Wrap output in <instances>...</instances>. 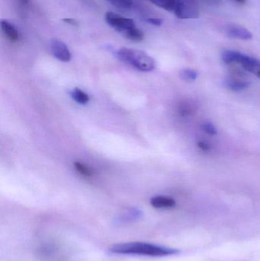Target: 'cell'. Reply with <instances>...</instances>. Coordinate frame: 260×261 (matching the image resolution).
<instances>
[{"instance_id": "obj_14", "label": "cell", "mask_w": 260, "mask_h": 261, "mask_svg": "<svg viewBox=\"0 0 260 261\" xmlns=\"http://www.w3.org/2000/svg\"><path fill=\"white\" fill-rule=\"evenodd\" d=\"M180 76L182 79L188 82H192L195 81L198 77V73L195 70L192 69H185L180 72Z\"/></svg>"}, {"instance_id": "obj_6", "label": "cell", "mask_w": 260, "mask_h": 261, "mask_svg": "<svg viewBox=\"0 0 260 261\" xmlns=\"http://www.w3.org/2000/svg\"><path fill=\"white\" fill-rule=\"evenodd\" d=\"M50 51L54 58L62 62H69L72 55L65 43L58 39H53L50 43Z\"/></svg>"}, {"instance_id": "obj_16", "label": "cell", "mask_w": 260, "mask_h": 261, "mask_svg": "<svg viewBox=\"0 0 260 261\" xmlns=\"http://www.w3.org/2000/svg\"><path fill=\"white\" fill-rule=\"evenodd\" d=\"M203 129L206 133H207L209 135H216L218 134V130L215 128V125L212 123V122H205L203 125Z\"/></svg>"}, {"instance_id": "obj_15", "label": "cell", "mask_w": 260, "mask_h": 261, "mask_svg": "<svg viewBox=\"0 0 260 261\" xmlns=\"http://www.w3.org/2000/svg\"><path fill=\"white\" fill-rule=\"evenodd\" d=\"M106 1L120 9H129L133 6L132 0H106Z\"/></svg>"}, {"instance_id": "obj_10", "label": "cell", "mask_w": 260, "mask_h": 261, "mask_svg": "<svg viewBox=\"0 0 260 261\" xmlns=\"http://www.w3.org/2000/svg\"><path fill=\"white\" fill-rule=\"evenodd\" d=\"M226 87L232 91L238 92L244 90L249 87L247 81L239 79H229L225 82Z\"/></svg>"}, {"instance_id": "obj_17", "label": "cell", "mask_w": 260, "mask_h": 261, "mask_svg": "<svg viewBox=\"0 0 260 261\" xmlns=\"http://www.w3.org/2000/svg\"><path fill=\"white\" fill-rule=\"evenodd\" d=\"M191 107L192 106L189 105L187 103H184L183 105H182L180 107V113L181 114V116H186L188 115L191 114L192 111V109Z\"/></svg>"}, {"instance_id": "obj_22", "label": "cell", "mask_w": 260, "mask_h": 261, "mask_svg": "<svg viewBox=\"0 0 260 261\" xmlns=\"http://www.w3.org/2000/svg\"><path fill=\"white\" fill-rule=\"evenodd\" d=\"M237 2H238V3H244V2L246 1V0H236Z\"/></svg>"}, {"instance_id": "obj_19", "label": "cell", "mask_w": 260, "mask_h": 261, "mask_svg": "<svg viewBox=\"0 0 260 261\" xmlns=\"http://www.w3.org/2000/svg\"><path fill=\"white\" fill-rule=\"evenodd\" d=\"M197 146H198L201 150H204V151H209V150H211L210 144L206 142V141H198V142H197Z\"/></svg>"}, {"instance_id": "obj_8", "label": "cell", "mask_w": 260, "mask_h": 261, "mask_svg": "<svg viewBox=\"0 0 260 261\" xmlns=\"http://www.w3.org/2000/svg\"><path fill=\"white\" fill-rule=\"evenodd\" d=\"M1 28L5 36L12 41L16 42L19 39V32L14 24L6 20H2Z\"/></svg>"}, {"instance_id": "obj_4", "label": "cell", "mask_w": 260, "mask_h": 261, "mask_svg": "<svg viewBox=\"0 0 260 261\" xmlns=\"http://www.w3.org/2000/svg\"><path fill=\"white\" fill-rule=\"evenodd\" d=\"M222 60L225 64L238 63L244 70L260 78V60L247 56L235 50H226L222 54Z\"/></svg>"}, {"instance_id": "obj_12", "label": "cell", "mask_w": 260, "mask_h": 261, "mask_svg": "<svg viewBox=\"0 0 260 261\" xmlns=\"http://www.w3.org/2000/svg\"><path fill=\"white\" fill-rule=\"evenodd\" d=\"M72 97L73 99L81 105H85L87 102L90 101V97L88 95L82 91V90H79V89L76 88L71 93Z\"/></svg>"}, {"instance_id": "obj_7", "label": "cell", "mask_w": 260, "mask_h": 261, "mask_svg": "<svg viewBox=\"0 0 260 261\" xmlns=\"http://www.w3.org/2000/svg\"><path fill=\"white\" fill-rule=\"evenodd\" d=\"M225 32L227 36L232 38H236V39L248 41L253 38V35L248 29H245L242 26L238 25V24L227 25L225 29Z\"/></svg>"}, {"instance_id": "obj_1", "label": "cell", "mask_w": 260, "mask_h": 261, "mask_svg": "<svg viewBox=\"0 0 260 261\" xmlns=\"http://www.w3.org/2000/svg\"><path fill=\"white\" fill-rule=\"evenodd\" d=\"M109 252L115 254L143 255L149 257H166L177 255L180 251L174 248L160 246L145 242H128L114 245L109 248Z\"/></svg>"}, {"instance_id": "obj_5", "label": "cell", "mask_w": 260, "mask_h": 261, "mask_svg": "<svg viewBox=\"0 0 260 261\" xmlns=\"http://www.w3.org/2000/svg\"><path fill=\"white\" fill-rule=\"evenodd\" d=\"M174 13L180 18H197L199 16L196 0H176Z\"/></svg>"}, {"instance_id": "obj_2", "label": "cell", "mask_w": 260, "mask_h": 261, "mask_svg": "<svg viewBox=\"0 0 260 261\" xmlns=\"http://www.w3.org/2000/svg\"><path fill=\"white\" fill-rule=\"evenodd\" d=\"M105 21L108 25L131 41H141L145 38L143 32L136 27L134 20L131 18L108 12L105 14Z\"/></svg>"}, {"instance_id": "obj_11", "label": "cell", "mask_w": 260, "mask_h": 261, "mask_svg": "<svg viewBox=\"0 0 260 261\" xmlns=\"http://www.w3.org/2000/svg\"><path fill=\"white\" fill-rule=\"evenodd\" d=\"M148 1L169 12H174L175 10L176 0H148Z\"/></svg>"}, {"instance_id": "obj_20", "label": "cell", "mask_w": 260, "mask_h": 261, "mask_svg": "<svg viewBox=\"0 0 260 261\" xmlns=\"http://www.w3.org/2000/svg\"><path fill=\"white\" fill-rule=\"evenodd\" d=\"M63 21L64 22L67 23V24H71V25H77L78 22L76 19L72 18H65L63 19Z\"/></svg>"}, {"instance_id": "obj_18", "label": "cell", "mask_w": 260, "mask_h": 261, "mask_svg": "<svg viewBox=\"0 0 260 261\" xmlns=\"http://www.w3.org/2000/svg\"><path fill=\"white\" fill-rule=\"evenodd\" d=\"M147 22L154 26H160L163 24V20L160 18H146Z\"/></svg>"}, {"instance_id": "obj_13", "label": "cell", "mask_w": 260, "mask_h": 261, "mask_svg": "<svg viewBox=\"0 0 260 261\" xmlns=\"http://www.w3.org/2000/svg\"><path fill=\"white\" fill-rule=\"evenodd\" d=\"M74 167L76 169V171L78 173H80L81 175L84 176H92L93 175V171L91 168L88 167V166L85 165L82 163L79 162V161H76L74 162Z\"/></svg>"}, {"instance_id": "obj_21", "label": "cell", "mask_w": 260, "mask_h": 261, "mask_svg": "<svg viewBox=\"0 0 260 261\" xmlns=\"http://www.w3.org/2000/svg\"><path fill=\"white\" fill-rule=\"evenodd\" d=\"M19 2L23 6H27L29 3V0H19Z\"/></svg>"}, {"instance_id": "obj_9", "label": "cell", "mask_w": 260, "mask_h": 261, "mask_svg": "<svg viewBox=\"0 0 260 261\" xmlns=\"http://www.w3.org/2000/svg\"><path fill=\"white\" fill-rule=\"evenodd\" d=\"M151 204L156 208H170L175 206L176 201L169 196H157L151 198Z\"/></svg>"}, {"instance_id": "obj_3", "label": "cell", "mask_w": 260, "mask_h": 261, "mask_svg": "<svg viewBox=\"0 0 260 261\" xmlns=\"http://www.w3.org/2000/svg\"><path fill=\"white\" fill-rule=\"evenodd\" d=\"M115 56L122 62L140 71H151L156 67L154 60L142 50L124 47L115 52Z\"/></svg>"}]
</instances>
